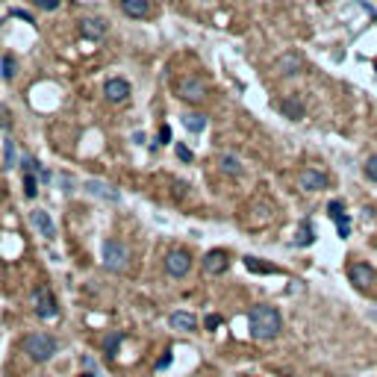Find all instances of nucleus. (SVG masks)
<instances>
[{
    "instance_id": "1",
    "label": "nucleus",
    "mask_w": 377,
    "mask_h": 377,
    "mask_svg": "<svg viewBox=\"0 0 377 377\" xmlns=\"http://www.w3.org/2000/svg\"><path fill=\"white\" fill-rule=\"evenodd\" d=\"M247 324H250V336H254V339L268 342L283 330V318H280V312H277L274 306L259 304V306H254V309L247 312Z\"/></svg>"
},
{
    "instance_id": "2",
    "label": "nucleus",
    "mask_w": 377,
    "mask_h": 377,
    "mask_svg": "<svg viewBox=\"0 0 377 377\" xmlns=\"http://www.w3.org/2000/svg\"><path fill=\"white\" fill-rule=\"evenodd\" d=\"M59 342L53 336H47V333H30L27 339H24V351L27 357L33 360V363H47V360H53V353H56Z\"/></svg>"
},
{
    "instance_id": "3",
    "label": "nucleus",
    "mask_w": 377,
    "mask_h": 377,
    "mask_svg": "<svg viewBox=\"0 0 377 377\" xmlns=\"http://www.w3.org/2000/svg\"><path fill=\"white\" fill-rule=\"evenodd\" d=\"M206 92H210V86L200 80V77H195V74H188V77H180V80H174V94L180 97V100L200 103V100L206 97Z\"/></svg>"
},
{
    "instance_id": "4",
    "label": "nucleus",
    "mask_w": 377,
    "mask_h": 377,
    "mask_svg": "<svg viewBox=\"0 0 377 377\" xmlns=\"http://www.w3.org/2000/svg\"><path fill=\"white\" fill-rule=\"evenodd\" d=\"M33 309H35V316L41 318V321H53V318L59 316L56 298H53V292H50L47 286H38V289L33 292Z\"/></svg>"
},
{
    "instance_id": "5",
    "label": "nucleus",
    "mask_w": 377,
    "mask_h": 377,
    "mask_svg": "<svg viewBox=\"0 0 377 377\" xmlns=\"http://www.w3.org/2000/svg\"><path fill=\"white\" fill-rule=\"evenodd\" d=\"M103 265L109 271H127V265H130L127 247L121 245V242H115V239L103 242Z\"/></svg>"
},
{
    "instance_id": "6",
    "label": "nucleus",
    "mask_w": 377,
    "mask_h": 377,
    "mask_svg": "<svg viewBox=\"0 0 377 377\" xmlns=\"http://www.w3.org/2000/svg\"><path fill=\"white\" fill-rule=\"evenodd\" d=\"M165 271L171 277H186L188 271H192V257H188L186 250H168L165 254Z\"/></svg>"
},
{
    "instance_id": "7",
    "label": "nucleus",
    "mask_w": 377,
    "mask_h": 377,
    "mask_svg": "<svg viewBox=\"0 0 377 377\" xmlns=\"http://www.w3.org/2000/svg\"><path fill=\"white\" fill-rule=\"evenodd\" d=\"M348 277L357 289H371L377 283V271L368 265V262H353L351 268H348Z\"/></svg>"
},
{
    "instance_id": "8",
    "label": "nucleus",
    "mask_w": 377,
    "mask_h": 377,
    "mask_svg": "<svg viewBox=\"0 0 377 377\" xmlns=\"http://www.w3.org/2000/svg\"><path fill=\"white\" fill-rule=\"evenodd\" d=\"M103 94L109 103H127L130 100V82L124 77H109L103 82Z\"/></svg>"
},
{
    "instance_id": "9",
    "label": "nucleus",
    "mask_w": 377,
    "mask_h": 377,
    "mask_svg": "<svg viewBox=\"0 0 377 377\" xmlns=\"http://www.w3.org/2000/svg\"><path fill=\"white\" fill-rule=\"evenodd\" d=\"M298 183H301L304 192H321V188H327L330 180H327V174L318 171V168H304L301 177H298Z\"/></svg>"
},
{
    "instance_id": "10",
    "label": "nucleus",
    "mask_w": 377,
    "mask_h": 377,
    "mask_svg": "<svg viewBox=\"0 0 377 377\" xmlns=\"http://www.w3.org/2000/svg\"><path fill=\"white\" fill-rule=\"evenodd\" d=\"M227 268H230V259H227V254H224V250H210V254L203 257V271H206V274H212V277L224 274Z\"/></svg>"
},
{
    "instance_id": "11",
    "label": "nucleus",
    "mask_w": 377,
    "mask_h": 377,
    "mask_svg": "<svg viewBox=\"0 0 377 377\" xmlns=\"http://www.w3.org/2000/svg\"><path fill=\"white\" fill-rule=\"evenodd\" d=\"M106 21L103 18H82L80 21V33H82V38H89V41H100L106 35Z\"/></svg>"
},
{
    "instance_id": "12",
    "label": "nucleus",
    "mask_w": 377,
    "mask_h": 377,
    "mask_svg": "<svg viewBox=\"0 0 377 377\" xmlns=\"http://www.w3.org/2000/svg\"><path fill=\"white\" fill-rule=\"evenodd\" d=\"M30 221L35 224V230L45 236V239H53V236H56V224H53V218H50L45 210H33L30 212Z\"/></svg>"
},
{
    "instance_id": "13",
    "label": "nucleus",
    "mask_w": 377,
    "mask_h": 377,
    "mask_svg": "<svg viewBox=\"0 0 377 377\" xmlns=\"http://www.w3.org/2000/svg\"><path fill=\"white\" fill-rule=\"evenodd\" d=\"M301 68H304V59L298 56V53H283V56L277 59V71H280L283 77H292V74H298Z\"/></svg>"
},
{
    "instance_id": "14",
    "label": "nucleus",
    "mask_w": 377,
    "mask_h": 377,
    "mask_svg": "<svg viewBox=\"0 0 377 377\" xmlns=\"http://www.w3.org/2000/svg\"><path fill=\"white\" fill-rule=\"evenodd\" d=\"M171 327L180 330V333H188V330L198 327V318L192 316V312H183V309H177V312H171Z\"/></svg>"
},
{
    "instance_id": "15",
    "label": "nucleus",
    "mask_w": 377,
    "mask_h": 377,
    "mask_svg": "<svg viewBox=\"0 0 377 377\" xmlns=\"http://www.w3.org/2000/svg\"><path fill=\"white\" fill-rule=\"evenodd\" d=\"M86 188H89L92 195H97V198H103V200H112V203L118 200V188H112L109 183H103V180H89Z\"/></svg>"
},
{
    "instance_id": "16",
    "label": "nucleus",
    "mask_w": 377,
    "mask_h": 377,
    "mask_svg": "<svg viewBox=\"0 0 377 377\" xmlns=\"http://www.w3.org/2000/svg\"><path fill=\"white\" fill-rule=\"evenodd\" d=\"M121 9L127 12L130 18H148L151 3L148 0H121Z\"/></svg>"
},
{
    "instance_id": "17",
    "label": "nucleus",
    "mask_w": 377,
    "mask_h": 377,
    "mask_svg": "<svg viewBox=\"0 0 377 377\" xmlns=\"http://www.w3.org/2000/svg\"><path fill=\"white\" fill-rule=\"evenodd\" d=\"M218 168H221V174H227V177L242 174V162H239V156H233V153H224L221 159H218Z\"/></svg>"
},
{
    "instance_id": "18",
    "label": "nucleus",
    "mask_w": 377,
    "mask_h": 377,
    "mask_svg": "<svg viewBox=\"0 0 377 377\" xmlns=\"http://www.w3.org/2000/svg\"><path fill=\"white\" fill-rule=\"evenodd\" d=\"M280 109H283V115L292 118V121H301V118H304V103H301L298 97H286L280 103Z\"/></svg>"
},
{
    "instance_id": "19",
    "label": "nucleus",
    "mask_w": 377,
    "mask_h": 377,
    "mask_svg": "<svg viewBox=\"0 0 377 377\" xmlns=\"http://www.w3.org/2000/svg\"><path fill=\"white\" fill-rule=\"evenodd\" d=\"M183 124H186L188 133H203V130H206V115H200V112H186V115H183Z\"/></svg>"
},
{
    "instance_id": "20",
    "label": "nucleus",
    "mask_w": 377,
    "mask_h": 377,
    "mask_svg": "<svg viewBox=\"0 0 377 377\" xmlns=\"http://www.w3.org/2000/svg\"><path fill=\"white\" fill-rule=\"evenodd\" d=\"M316 242V233H312V224L309 221H301V227H298V236H295V245L298 247H306Z\"/></svg>"
},
{
    "instance_id": "21",
    "label": "nucleus",
    "mask_w": 377,
    "mask_h": 377,
    "mask_svg": "<svg viewBox=\"0 0 377 377\" xmlns=\"http://www.w3.org/2000/svg\"><path fill=\"white\" fill-rule=\"evenodd\" d=\"M245 268L254 271V274H277V268H274V265H268V262H259L257 257H245Z\"/></svg>"
},
{
    "instance_id": "22",
    "label": "nucleus",
    "mask_w": 377,
    "mask_h": 377,
    "mask_svg": "<svg viewBox=\"0 0 377 377\" xmlns=\"http://www.w3.org/2000/svg\"><path fill=\"white\" fill-rule=\"evenodd\" d=\"M0 68H3V80H15V74H18V62L12 53H3L0 59Z\"/></svg>"
},
{
    "instance_id": "23",
    "label": "nucleus",
    "mask_w": 377,
    "mask_h": 377,
    "mask_svg": "<svg viewBox=\"0 0 377 377\" xmlns=\"http://www.w3.org/2000/svg\"><path fill=\"white\" fill-rule=\"evenodd\" d=\"M121 342H124V336H121L118 330H115V333H109V336L103 339V353H106V357H115L118 348H121Z\"/></svg>"
},
{
    "instance_id": "24",
    "label": "nucleus",
    "mask_w": 377,
    "mask_h": 377,
    "mask_svg": "<svg viewBox=\"0 0 377 377\" xmlns=\"http://www.w3.org/2000/svg\"><path fill=\"white\" fill-rule=\"evenodd\" d=\"M21 165H24V174H35L38 180H45V183L50 180V174H47V171H45V168H41L38 162H35V159H30V156H27Z\"/></svg>"
},
{
    "instance_id": "25",
    "label": "nucleus",
    "mask_w": 377,
    "mask_h": 377,
    "mask_svg": "<svg viewBox=\"0 0 377 377\" xmlns=\"http://www.w3.org/2000/svg\"><path fill=\"white\" fill-rule=\"evenodd\" d=\"M24 195L33 200L38 195V188H35V174H24Z\"/></svg>"
},
{
    "instance_id": "26",
    "label": "nucleus",
    "mask_w": 377,
    "mask_h": 377,
    "mask_svg": "<svg viewBox=\"0 0 377 377\" xmlns=\"http://www.w3.org/2000/svg\"><path fill=\"white\" fill-rule=\"evenodd\" d=\"M363 171H365V177H368V180H374V183H377V156H368V159H365Z\"/></svg>"
},
{
    "instance_id": "27",
    "label": "nucleus",
    "mask_w": 377,
    "mask_h": 377,
    "mask_svg": "<svg viewBox=\"0 0 377 377\" xmlns=\"http://www.w3.org/2000/svg\"><path fill=\"white\" fill-rule=\"evenodd\" d=\"M336 227H339V236H342V239H348V236H351V218H348V215L336 218Z\"/></svg>"
},
{
    "instance_id": "28",
    "label": "nucleus",
    "mask_w": 377,
    "mask_h": 377,
    "mask_svg": "<svg viewBox=\"0 0 377 377\" xmlns=\"http://www.w3.org/2000/svg\"><path fill=\"white\" fill-rule=\"evenodd\" d=\"M327 212H330V218H342V215H345L342 200H330V203H327Z\"/></svg>"
},
{
    "instance_id": "29",
    "label": "nucleus",
    "mask_w": 377,
    "mask_h": 377,
    "mask_svg": "<svg viewBox=\"0 0 377 377\" xmlns=\"http://www.w3.org/2000/svg\"><path fill=\"white\" fill-rule=\"evenodd\" d=\"M174 151H177V156H180L183 162H192V159H195V153H192V148H186V144H177Z\"/></svg>"
},
{
    "instance_id": "30",
    "label": "nucleus",
    "mask_w": 377,
    "mask_h": 377,
    "mask_svg": "<svg viewBox=\"0 0 377 377\" xmlns=\"http://www.w3.org/2000/svg\"><path fill=\"white\" fill-rule=\"evenodd\" d=\"M35 6L45 12H56L59 9V0H35Z\"/></svg>"
},
{
    "instance_id": "31",
    "label": "nucleus",
    "mask_w": 377,
    "mask_h": 377,
    "mask_svg": "<svg viewBox=\"0 0 377 377\" xmlns=\"http://www.w3.org/2000/svg\"><path fill=\"white\" fill-rule=\"evenodd\" d=\"M3 168H15V148H12V141H6V162Z\"/></svg>"
},
{
    "instance_id": "32",
    "label": "nucleus",
    "mask_w": 377,
    "mask_h": 377,
    "mask_svg": "<svg viewBox=\"0 0 377 377\" xmlns=\"http://www.w3.org/2000/svg\"><path fill=\"white\" fill-rule=\"evenodd\" d=\"M9 15H12V18H21V21H27V24H35V21H33V15H30L27 9H12Z\"/></svg>"
},
{
    "instance_id": "33",
    "label": "nucleus",
    "mask_w": 377,
    "mask_h": 377,
    "mask_svg": "<svg viewBox=\"0 0 377 377\" xmlns=\"http://www.w3.org/2000/svg\"><path fill=\"white\" fill-rule=\"evenodd\" d=\"M221 321H224L221 316H206V321H203V324H206V330H218V327H221Z\"/></svg>"
},
{
    "instance_id": "34",
    "label": "nucleus",
    "mask_w": 377,
    "mask_h": 377,
    "mask_svg": "<svg viewBox=\"0 0 377 377\" xmlns=\"http://www.w3.org/2000/svg\"><path fill=\"white\" fill-rule=\"evenodd\" d=\"M168 141H171V127L162 124V127H159V144H168Z\"/></svg>"
},
{
    "instance_id": "35",
    "label": "nucleus",
    "mask_w": 377,
    "mask_h": 377,
    "mask_svg": "<svg viewBox=\"0 0 377 377\" xmlns=\"http://www.w3.org/2000/svg\"><path fill=\"white\" fill-rule=\"evenodd\" d=\"M171 360H174V357H171V351H165V357L156 363V368H159V371H162V368H168V365H171Z\"/></svg>"
},
{
    "instance_id": "36",
    "label": "nucleus",
    "mask_w": 377,
    "mask_h": 377,
    "mask_svg": "<svg viewBox=\"0 0 377 377\" xmlns=\"http://www.w3.org/2000/svg\"><path fill=\"white\" fill-rule=\"evenodd\" d=\"M0 127H9V112H6L3 103H0Z\"/></svg>"
},
{
    "instance_id": "37",
    "label": "nucleus",
    "mask_w": 377,
    "mask_h": 377,
    "mask_svg": "<svg viewBox=\"0 0 377 377\" xmlns=\"http://www.w3.org/2000/svg\"><path fill=\"white\" fill-rule=\"evenodd\" d=\"M80 377H94V374H92V371H86V374H80Z\"/></svg>"
}]
</instances>
